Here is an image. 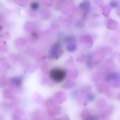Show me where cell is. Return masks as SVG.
Segmentation results:
<instances>
[{
  "mask_svg": "<svg viewBox=\"0 0 120 120\" xmlns=\"http://www.w3.org/2000/svg\"><path fill=\"white\" fill-rule=\"evenodd\" d=\"M65 71L60 68H54L49 72V77L53 82L55 83H61L65 78Z\"/></svg>",
  "mask_w": 120,
  "mask_h": 120,
  "instance_id": "6da1fadb",
  "label": "cell"
},
{
  "mask_svg": "<svg viewBox=\"0 0 120 120\" xmlns=\"http://www.w3.org/2000/svg\"><path fill=\"white\" fill-rule=\"evenodd\" d=\"M38 4L36 2H34V3L31 4V8H32L34 10H36L38 8Z\"/></svg>",
  "mask_w": 120,
  "mask_h": 120,
  "instance_id": "7a4b0ae2",
  "label": "cell"
}]
</instances>
